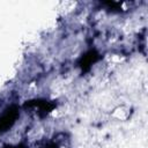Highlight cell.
<instances>
[{
  "mask_svg": "<svg viewBox=\"0 0 148 148\" xmlns=\"http://www.w3.org/2000/svg\"><path fill=\"white\" fill-rule=\"evenodd\" d=\"M60 148H65V147H60Z\"/></svg>",
  "mask_w": 148,
  "mask_h": 148,
  "instance_id": "7a4b0ae2",
  "label": "cell"
},
{
  "mask_svg": "<svg viewBox=\"0 0 148 148\" xmlns=\"http://www.w3.org/2000/svg\"><path fill=\"white\" fill-rule=\"evenodd\" d=\"M128 110L126 109V108H124V106H119V108H117L116 110H114V112H113V117H116V118H118V119H120V120H125L127 117H128Z\"/></svg>",
  "mask_w": 148,
  "mask_h": 148,
  "instance_id": "6da1fadb",
  "label": "cell"
}]
</instances>
